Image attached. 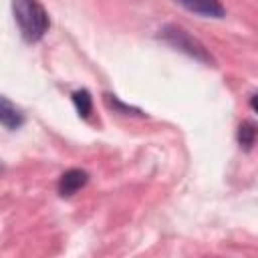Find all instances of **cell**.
Wrapping results in <instances>:
<instances>
[{"label":"cell","instance_id":"ba28073f","mask_svg":"<svg viewBox=\"0 0 258 258\" xmlns=\"http://www.w3.org/2000/svg\"><path fill=\"white\" fill-rule=\"evenodd\" d=\"M103 97H105V103H107L111 109L119 111V113H125V115H143L141 109H137V107H129V105L121 103V101H119L115 95H111V93H105Z\"/></svg>","mask_w":258,"mask_h":258},{"label":"cell","instance_id":"6da1fadb","mask_svg":"<svg viewBox=\"0 0 258 258\" xmlns=\"http://www.w3.org/2000/svg\"><path fill=\"white\" fill-rule=\"evenodd\" d=\"M12 14L26 42L40 40L50 26L48 14L38 0H12Z\"/></svg>","mask_w":258,"mask_h":258},{"label":"cell","instance_id":"3957f363","mask_svg":"<svg viewBox=\"0 0 258 258\" xmlns=\"http://www.w3.org/2000/svg\"><path fill=\"white\" fill-rule=\"evenodd\" d=\"M89 181V173L85 169H79V167H73V169H67L60 179H58V194L62 198H71L73 194H77L81 187H85V183Z\"/></svg>","mask_w":258,"mask_h":258},{"label":"cell","instance_id":"52a82bcc","mask_svg":"<svg viewBox=\"0 0 258 258\" xmlns=\"http://www.w3.org/2000/svg\"><path fill=\"white\" fill-rule=\"evenodd\" d=\"M254 139H256V125L252 121H244L238 127V143L244 149H250L254 145Z\"/></svg>","mask_w":258,"mask_h":258},{"label":"cell","instance_id":"277c9868","mask_svg":"<svg viewBox=\"0 0 258 258\" xmlns=\"http://www.w3.org/2000/svg\"><path fill=\"white\" fill-rule=\"evenodd\" d=\"M183 8H187L189 12H196L200 16H208V18H222L224 6L220 4V0H177Z\"/></svg>","mask_w":258,"mask_h":258},{"label":"cell","instance_id":"7a4b0ae2","mask_svg":"<svg viewBox=\"0 0 258 258\" xmlns=\"http://www.w3.org/2000/svg\"><path fill=\"white\" fill-rule=\"evenodd\" d=\"M159 36L165 40V42H169L171 46H175L177 50H181V52H185L187 56H191V58H196V60H202V62H214V58H212V54L208 52V48L196 38V36H191L185 28H181V26H177V24H165L161 30H159Z\"/></svg>","mask_w":258,"mask_h":258},{"label":"cell","instance_id":"8992f818","mask_svg":"<svg viewBox=\"0 0 258 258\" xmlns=\"http://www.w3.org/2000/svg\"><path fill=\"white\" fill-rule=\"evenodd\" d=\"M71 97H73V103H75L77 113L83 119H87L91 115V111H93V97H91V93L87 89H77Z\"/></svg>","mask_w":258,"mask_h":258},{"label":"cell","instance_id":"5b68a950","mask_svg":"<svg viewBox=\"0 0 258 258\" xmlns=\"http://www.w3.org/2000/svg\"><path fill=\"white\" fill-rule=\"evenodd\" d=\"M0 123L12 131L22 127V123H24V113L2 95H0Z\"/></svg>","mask_w":258,"mask_h":258}]
</instances>
